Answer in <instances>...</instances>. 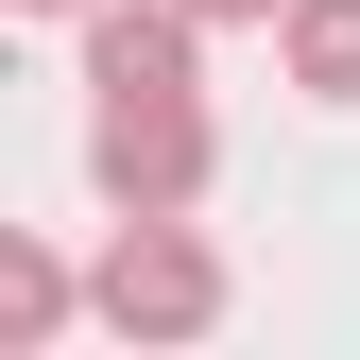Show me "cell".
Returning <instances> with one entry per match:
<instances>
[{
  "mask_svg": "<svg viewBox=\"0 0 360 360\" xmlns=\"http://www.w3.org/2000/svg\"><path fill=\"white\" fill-rule=\"evenodd\" d=\"M86 172H103V206H120V223L206 206V172H223V138H206V86H172V103H103V120H86Z\"/></svg>",
  "mask_w": 360,
  "mask_h": 360,
  "instance_id": "obj_2",
  "label": "cell"
},
{
  "mask_svg": "<svg viewBox=\"0 0 360 360\" xmlns=\"http://www.w3.org/2000/svg\"><path fill=\"white\" fill-rule=\"evenodd\" d=\"M18 18H86V0H18Z\"/></svg>",
  "mask_w": 360,
  "mask_h": 360,
  "instance_id": "obj_7",
  "label": "cell"
},
{
  "mask_svg": "<svg viewBox=\"0 0 360 360\" xmlns=\"http://www.w3.org/2000/svg\"><path fill=\"white\" fill-rule=\"evenodd\" d=\"M189 69H206L189 0H86V86H103V103H172Z\"/></svg>",
  "mask_w": 360,
  "mask_h": 360,
  "instance_id": "obj_3",
  "label": "cell"
},
{
  "mask_svg": "<svg viewBox=\"0 0 360 360\" xmlns=\"http://www.w3.org/2000/svg\"><path fill=\"white\" fill-rule=\"evenodd\" d=\"M275 69L309 86V103H360V0H292V18H275Z\"/></svg>",
  "mask_w": 360,
  "mask_h": 360,
  "instance_id": "obj_4",
  "label": "cell"
},
{
  "mask_svg": "<svg viewBox=\"0 0 360 360\" xmlns=\"http://www.w3.org/2000/svg\"><path fill=\"white\" fill-rule=\"evenodd\" d=\"M86 309H103L120 343H206L223 326V257L189 240V206H172V223H120L103 275H86Z\"/></svg>",
  "mask_w": 360,
  "mask_h": 360,
  "instance_id": "obj_1",
  "label": "cell"
},
{
  "mask_svg": "<svg viewBox=\"0 0 360 360\" xmlns=\"http://www.w3.org/2000/svg\"><path fill=\"white\" fill-rule=\"evenodd\" d=\"M189 18H206V34H275L292 0H189Z\"/></svg>",
  "mask_w": 360,
  "mask_h": 360,
  "instance_id": "obj_6",
  "label": "cell"
},
{
  "mask_svg": "<svg viewBox=\"0 0 360 360\" xmlns=\"http://www.w3.org/2000/svg\"><path fill=\"white\" fill-rule=\"evenodd\" d=\"M69 309H86V292H69V257H52V240H0V343L34 360V343L69 326Z\"/></svg>",
  "mask_w": 360,
  "mask_h": 360,
  "instance_id": "obj_5",
  "label": "cell"
}]
</instances>
